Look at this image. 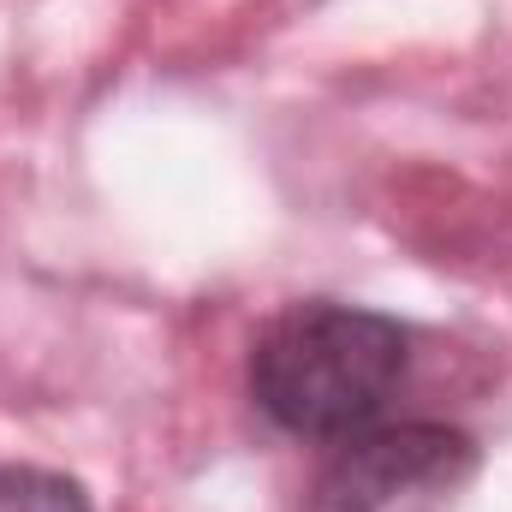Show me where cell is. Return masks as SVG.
<instances>
[{"label": "cell", "instance_id": "obj_1", "mask_svg": "<svg viewBox=\"0 0 512 512\" xmlns=\"http://www.w3.org/2000/svg\"><path fill=\"white\" fill-rule=\"evenodd\" d=\"M411 370V328L364 304L310 298L280 310L251 346L256 411L298 441H346L382 423Z\"/></svg>", "mask_w": 512, "mask_h": 512}, {"label": "cell", "instance_id": "obj_2", "mask_svg": "<svg viewBox=\"0 0 512 512\" xmlns=\"http://www.w3.org/2000/svg\"><path fill=\"white\" fill-rule=\"evenodd\" d=\"M477 471V441L453 423H370L322 459L298 512H393Z\"/></svg>", "mask_w": 512, "mask_h": 512}, {"label": "cell", "instance_id": "obj_3", "mask_svg": "<svg viewBox=\"0 0 512 512\" xmlns=\"http://www.w3.org/2000/svg\"><path fill=\"white\" fill-rule=\"evenodd\" d=\"M0 512H90V495L42 465H6L0 471Z\"/></svg>", "mask_w": 512, "mask_h": 512}]
</instances>
